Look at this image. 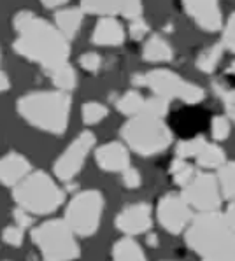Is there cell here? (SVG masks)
<instances>
[{
    "mask_svg": "<svg viewBox=\"0 0 235 261\" xmlns=\"http://www.w3.org/2000/svg\"><path fill=\"white\" fill-rule=\"evenodd\" d=\"M151 207L148 203H133L120 212L116 228L125 235H139L151 228Z\"/></svg>",
    "mask_w": 235,
    "mask_h": 261,
    "instance_id": "cell-13",
    "label": "cell"
},
{
    "mask_svg": "<svg viewBox=\"0 0 235 261\" xmlns=\"http://www.w3.org/2000/svg\"><path fill=\"white\" fill-rule=\"evenodd\" d=\"M169 111V98L165 96H151L144 102V107H143V114H148V116H155V118H161L167 114Z\"/></svg>",
    "mask_w": 235,
    "mask_h": 261,
    "instance_id": "cell-29",
    "label": "cell"
},
{
    "mask_svg": "<svg viewBox=\"0 0 235 261\" xmlns=\"http://www.w3.org/2000/svg\"><path fill=\"white\" fill-rule=\"evenodd\" d=\"M230 135V121L225 116H216L213 119V137L216 140H226Z\"/></svg>",
    "mask_w": 235,
    "mask_h": 261,
    "instance_id": "cell-31",
    "label": "cell"
},
{
    "mask_svg": "<svg viewBox=\"0 0 235 261\" xmlns=\"http://www.w3.org/2000/svg\"><path fill=\"white\" fill-rule=\"evenodd\" d=\"M144 60L151 63H161V62H170L172 60V47L169 46L165 39H161L160 35H153L144 46Z\"/></svg>",
    "mask_w": 235,
    "mask_h": 261,
    "instance_id": "cell-18",
    "label": "cell"
},
{
    "mask_svg": "<svg viewBox=\"0 0 235 261\" xmlns=\"http://www.w3.org/2000/svg\"><path fill=\"white\" fill-rule=\"evenodd\" d=\"M13 218L16 221V224H19V226H23V228H27V226H30V224H32L30 214H28V211H27V208H23V207L14 208Z\"/></svg>",
    "mask_w": 235,
    "mask_h": 261,
    "instance_id": "cell-38",
    "label": "cell"
},
{
    "mask_svg": "<svg viewBox=\"0 0 235 261\" xmlns=\"http://www.w3.org/2000/svg\"><path fill=\"white\" fill-rule=\"evenodd\" d=\"M221 193L226 200H235V162L226 163L218 172Z\"/></svg>",
    "mask_w": 235,
    "mask_h": 261,
    "instance_id": "cell-25",
    "label": "cell"
},
{
    "mask_svg": "<svg viewBox=\"0 0 235 261\" xmlns=\"http://www.w3.org/2000/svg\"><path fill=\"white\" fill-rule=\"evenodd\" d=\"M4 242L9 244L13 247H19L23 244V226L19 224H14V226H7L4 230V235H2Z\"/></svg>",
    "mask_w": 235,
    "mask_h": 261,
    "instance_id": "cell-32",
    "label": "cell"
},
{
    "mask_svg": "<svg viewBox=\"0 0 235 261\" xmlns=\"http://www.w3.org/2000/svg\"><path fill=\"white\" fill-rule=\"evenodd\" d=\"M95 146V135L91 132H83L63 154L55 162V174L60 180H70L79 174L88 152Z\"/></svg>",
    "mask_w": 235,
    "mask_h": 261,
    "instance_id": "cell-11",
    "label": "cell"
},
{
    "mask_svg": "<svg viewBox=\"0 0 235 261\" xmlns=\"http://www.w3.org/2000/svg\"><path fill=\"white\" fill-rule=\"evenodd\" d=\"M9 90V77H7L6 72H2V91Z\"/></svg>",
    "mask_w": 235,
    "mask_h": 261,
    "instance_id": "cell-41",
    "label": "cell"
},
{
    "mask_svg": "<svg viewBox=\"0 0 235 261\" xmlns=\"http://www.w3.org/2000/svg\"><path fill=\"white\" fill-rule=\"evenodd\" d=\"M65 2H68V0H40V4L46 7H50V9H53V7H58V6H63Z\"/></svg>",
    "mask_w": 235,
    "mask_h": 261,
    "instance_id": "cell-40",
    "label": "cell"
},
{
    "mask_svg": "<svg viewBox=\"0 0 235 261\" xmlns=\"http://www.w3.org/2000/svg\"><path fill=\"white\" fill-rule=\"evenodd\" d=\"M186 244L204 259L235 261V230L225 214L200 212L186 230Z\"/></svg>",
    "mask_w": 235,
    "mask_h": 261,
    "instance_id": "cell-2",
    "label": "cell"
},
{
    "mask_svg": "<svg viewBox=\"0 0 235 261\" xmlns=\"http://www.w3.org/2000/svg\"><path fill=\"white\" fill-rule=\"evenodd\" d=\"M30 162L19 152H9L0 162V179L4 186H16L28 175Z\"/></svg>",
    "mask_w": 235,
    "mask_h": 261,
    "instance_id": "cell-15",
    "label": "cell"
},
{
    "mask_svg": "<svg viewBox=\"0 0 235 261\" xmlns=\"http://www.w3.org/2000/svg\"><path fill=\"white\" fill-rule=\"evenodd\" d=\"M121 14L127 19H139L143 14V2L140 0H123L121 6Z\"/></svg>",
    "mask_w": 235,
    "mask_h": 261,
    "instance_id": "cell-33",
    "label": "cell"
},
{
    "mask_svg": "<svg viewBox=\"0 0 235 261\" xmlns=\"http://www.w3.org/2000/svg\"><path fill=\"white\" fill-rule=\"evenodd\" d=\"M223 56V44H214V46L207 47L200 53L197 58V69L202 72H213L218 67Z\"/></svg>",
    "mask_w": 235,
    "mask_h": 261,
    "instance_id": "cell-24",
    "label": "cell"
},
{
    "mask_svg": "<svg viewBox=\"0 0 235 261\" xmlns=\"http://www.w3.org/2000/svg\"><path fill=\"white\" fill-rule=\"evenodd\" d=\"M83 13L84 11L81 9H63L55 14L56 27L60 28V32L65 35L68 41H72L78 35L81 21H83Z\"/></svg>",
    "mask_w": 235,
    "mask_h": 261,
    "instance_id": "cell-17",
    "label": "cell"
},
{
    "mask_svg": "<svg viewBox=\"0 0 235 261\" xmlns=\"http://www.w3.org/2000/svg\"><path fill=\"white\" fill-rule=\"evenodd\" d=\"M221 195L220 180L210 174H198L192 179V182L186 184L183 191V196L190 207L200 212L218 211L221 205Z\"/></svg>",
    "mask_w": 235,
    "mask_h": 261,
    "instance_id": "cell-9",
    "label": "cell"
},
{
    "mask_svg": "<svg viewBox=\"0 0 235 261\" xmlns=\"http://www.w3.org/2000/svg\"><path fill=\"white\" fill-rule=\"evenodd\" d=\"M205 137L204 135H197V137L190 139V140H181L176 147V156L179 158H192V156H197L198 152L204 149L205 146Z\"/></svg>",
    "mask_w": 235,
    "mask_h": 261,
    "instance_id": "cell-27",
    "label": "cell"
},
{
    "mask_svg": "<svg viewBox=\"0 0 235 261\" xmlns=\"http://www.w3.org/2000/svg\"><path fill=\"white\" fill-rule=\"evenodd\" d=\"M18 34V39L13 44L14 51L30 62L39 63L46 72L67 63L70 44L58 27H53L46 19L32 16L27 25L19 28Z\"/></svg>",
    "mask_w": 235,
    "mask_h": 261,
    "instance_id": "cell-1",
    "label": "cell"
},
{
    "mask_svg": "<svg viewBox=\"0 0 235 261\" xmlns=\"http://www.w3.org/2000/svg\"><path fill=\"white\" fill-rule=\"evenodd\" d=\"M148 244H149V246H156V244H158V239H156L155 233H149L148 235Z\"/></svg>",
    "mask_w": 235,
    "mask_h": 261,
    "instance_id": "cell-42",
    "label": "cell"
},
{
    "mask_svg": "<svg viewBox=\"0 0 235 261\" xmlns=\"http://www.w3.org/2000/svg\"><path fill=\"white\" fill-rule=\"evenodd\" d=\"M144 102L146 100L140 96L137 91H127L120 100L116 102V109L125 116H137L143 112V107H144Z\"/></svg>",
    "mask_w": 235,
    "mask_h": 261,
    "instance_id": "cell-23",
    "label": "cell"
},
{
    "mask_svg": "<svg viewBox=\"0 0 235 261\" xmlns=\"http://www.w3.org/2000/svg\"><path fill=\"white\" fill-rule=\"evenodd\" d=\"M13 198L19 207L32 214H51L63 203L65 195L56 182L44 172H34L19 184H16Z\"/></svg>",
    "mask_w": 235,
    "mask_h": 261,
    "instance_id": "cell-4",
    "label": "cell"
},
{
    "mask_svg": "<svg viewBox=\"0 0 235 261\" xmlns=\"http://www.w3.org/2000/svg\"><path fill=\"white\" fill-rule=\"evenodd\" d=\"M95 160L102 170L123 172L130 165V156L121 142H107L95 151Z\"/></svg>",
    "mask_w": 235,
    "mask_h": 261,
    "instance_id": "cell-14",
    "label": "cell"
},
{
    "mask_svg": "<svg viewBox=\"0 0 235 261\" xmlns=\"http://www.w3.org/2000/svg\"><path fill=\"white\" fill-rule=\"evenodd\" d=\"M121 137L128 147L140 156H153L165 151L172 142V132L161 121V118L148 114H137L121 128Z\"/></svg>",
    "mask_w": 235,
    "mask_h": 261,
    "instance_id": "cell-5",
    "label": "cell"
},
{
    "mask_svg": "<svg viewBox=\"0 0 235 261\" xmlns=\"http://www.w3.org/2000/svg\"><path fill=\"white\" fill-rule=\"evenodd\" d=\"M121 6H123V0H81V7L84 13L100 16L121 13Z\"/></svg>",
    "mask_w": 235,
    "mask_h": 261,
    "instance_id": "cell-21",
    "label": "cell"
},
{
    "mask_svg": "<svg viewBox=\"0 0 235 261\" xmlns=\"http://www.w3.org/2000/svg\"><path fill=\"white\" fill-rule=\"evenodd\" d=\"M133 84L137 86H148L156 95L165 96V98H179L186 103H198L205 98V91L200 86L184 81L177 74L170 70H151L144 75H135Z\"/></svg>",
    "mask_w": 235,
    "mask_h": 261,
    "instance_id": "cell-7",
    "label": "cell"
},
{
    "mask_svg": "<svg viewBox=\"0 0 235 261\" xmlns=\"http://www.w3.org/2000/svg\"><path fill=\"white\" fill-rule=\"evenodd\" d=\"M149 32V27L148 23L143 21V19H133L132 25H130V37L133 41H140V39H144L146 35H148Z\"/></svg>",
    "mask_w": 235,
    "mask_h": 261,
    "instance_id": "cell-36",
    "label": "cell"
},
{
    "mask_svg": "<svg viewBox=\"0 0 235 261\" xmlns=\"http://www.w3.org/2000/svg\"><path fill=\"white\" fill-rule=\"evenodd\" d=\"M156 216L160 224L172 235H179L186 226L193 221L190 203L184 200L183 195H174L169 193L160 200L156 208Z\"/></svg>",
    "mask_w": 235,
    "mask_h": 261,
    "instance_id": "cell-10",
    "label": "cell"
},
{
    "mask_svg": "<svg viewBox=\"0 0 235 261\" xmlns=\"http://www.w3.org/2000/svg\"><path fill=\"white\" fill-rule=\"evenodd\" d=\"M226 219H228V223L232 224V228L235 230V200L232 203H230V207H228V211H226Z\"/></svg>",
    "mask_w": 235,
    "mask_h": 261,
    "instance_id": "cell-39",
    "label": "cell"
},
{
    "mask_svg": "<svg viewBox=\"0 0 235 261\" xmlns=\"http://www.w3.org/2000/svg\"><path fill=\"white\" fill-rule=\"evenodd\" d=\"M170 174L174 175V180L179 186H186V184L192 182V179L195 177V168L184 162V158H179L177 156L172 162V167H170Z\"/></svg>",
    "mask_w": 235,
    "mask_h": 261,
    "instance_id": "cell-26",
    "label": "cell"
},
{
    "mask_svg": "<svg viewBox=\"0 0 235 261\" xmlns=\"http://www.w3.org/2000/svg\"><path fill=\"white\" fill-rule=\"evenodd\" d=\"M53 84H55L58 90L62 91H68L74 90L76 84H78V75H76V70L72 69L68 63H62V65L55 67V69L48 70Z\"/></svg>",
    "mask_w": 235,
    "mask_h": 261,
    "instance_id": "cell-20",
    "label": "cell"
},
{
    "mask_svg": "<svg viewBox=\"0 0 235 261\" xmlns=\"http://www.w3.org/2000/svg\"><path fill=\"white\" fill-rule=\"evenodd\" d=\"M91 39L99 46H120L125 41V30L116 19H112L111 16H105L97 23Z\"/></svg>",
    "mask_w": 235,
    "mask_h": 261,
    "instance_id": "cell-16",
    "label": "cell"
},
{
    "mask_svg": "<svg viewBox=\"0 0 235 261\" xmlns=\"http://www.w3.org/2000/svg\"><path fill=\"white\" fill-rule=\"evenodd\" d=\"M216 91H218V95H220L221 102L225 103L228 118L235 123V90H225V88H220L216 84Z\"/></svg>",
    "mask_w": 235,
    "mask_h": 261,
    "instance_id": "cell-30",
    "label": "cell"
},
{
    "mask_svg": "<svg viewBox=\"0 0 235 261\" xmlns=\"http://www.w3.org/2000/svg\"><path fill=\"white\" fill-rule=\"evenodd\" d=\"M32 240L42 252L44 259L63 261L76 259L79 256V246L74 239V230L67 221L53 219L40 224L32 231Z\"/></svg>",
    "mask_w": 235,
    "mask_h": 261,
    "instance_id": "cell-6",
    "label": "cell"
},
{
    "mask_svg": "<svg viewBox=\"0 0 235 261\" xmlns=\"http://www.w3.org/2000/svg\"><path fill=\"white\" fill-rule=\"evenodd\" d=\"M183 6L202 30L216 32L221 28L223 18L218 0H183Z\"/></svg>",
    "mask_w": 235,
    "mask_h": 261,
    "instance_id": "cell-12",
    "label": "cell"
},
{
    "mask_svg": "<svg viewBox=\"0 0 235 261\" xmlns=\"http://www.w3.org/2000/svg\"><path fill=\"white\" fill-rule=\"evenodd\" d=\"M228 72H230V74H232V75H235V62L232 63V65L228 67Z\"/></svg>",
    "mask_w": 235,
    "mask_h": 261,
    "instance_id": "cell-43",
    "label": "cell"
},
{
    "mask_svg": "<svg viewBox=\"0 0 235 261\" xmlns=\"http://www.w3.org/2000/svg\"><path fill=\"white\" fill-rule=\"evenodd\" d=\"M223 46L235 53V13L228 18L225 34H223Z\"/></svg>",
    "mask_w": 235,
    "mask_h": 261,
    "instance_id": "cell-34",
    "label": "cell"
},
{
    "mask_svg": "<svg viewBox=\"0 0 235 261\" xmlns=\"http://www.w3.org/2000/svg\"><path fill=\"white\" fill-rule=\"evenodd\" d=\"M79 63L84 70L88 72H97L102 65V58H100L97 53H84L83 56L79 58Z\"/></svg>",
    "mask_w": 235,
    "mask_h": 261,
    "instance_id": "cell-35",
    "label": "cell"
},
{
    "mask_svg": "<svg viewBox=\"0 0 235 261\" xmlns=\"http://www.w3.org/2000/svg\"><path fill=\"white\" fill-rule=\"evenodd\" d=\"M140 174H139V170H135V168H125L123 170V184L127 188H139L140 186Z\"/></svg>",
    "mask_w": 235,
    "mask_h": 261,
    "instance_id": "cell-37",
    "label": "cell"
},
{
    "mask_svg": "<svg viewBox=\"0 0 235 261\" xmlns=\"http://www.w3.org/2000/svg\"><path fill=\"white\" fill-rule=\"evenodd\" d=\"M112 258L114 259H121V261H139V259H144V252L140 249L139 244L135 242L130 237H123L121 240H118L112 247Z\"/></svg>",
    "mask_w": 235,
    "mask_h": 261,
    "instance_id": "cell-19",
    "label": "cell"
},
{
    "mask_svg": "<svg viewBox=\"0 0 235 261\" xmlns=\"http://www.w3.org/2000/svg\"><path fill=\"white\" fill-rule=\"evenodd\" d=\"M197 163L202 168H221L225 165V152L216 144H205L197 154Z\"/></svg>",
    "mask_w": 235,
    "mask_h": 261,
    "instance_id": "cell-22",
    "label": "cell"
},
{
    "mask_svg": "<svg viewBox=\"0 0 235 261\" xmlns=\"http://www.w3.org/2000/svg\"><path fill=\"white\" fill-rule=\"evenodd\" d=\"M104 211V196L100 191L88 190L76 195L65 211V221L76 235L91 237L99 230Z\"/></svg>",
    "mask_w": 235,
    "mask_h": 261,
    "instance_id": "cell-8",
    "label": "cell"
},
{
    "mask_svg": "<svg viewBox=\"0 0 235 261\" xmlns=\"http://www.w3.org/2000/svg\"><path fill=\"white\" fill-rule=\"evenodd\" d=\"M107 107L102 106L99 102H88L83 106V111H81V116H83V121L86 124H97L107 116Z\"/></svg>",
    "mask_w": 235,
    "mask_h": 261,
    "instance_id": "cell-28",
    "label": "cell"
},
{
    "mask_svg": "<svg viewBox=\"0 0 235 261\" xmlns=\"http://www.w3.org/2000/svg\"><path fill=\"white\" fill-rule=\"evenodd\" d=\"M72 100L65 91H34L21 96L18 112L35 128L62 135L67 130Z\"/></svg>",
    "mask_w": 235,
    "mask_h": 261,
    "instance_id": "cell-3",
    "label": "cell"
}]
</instances>
